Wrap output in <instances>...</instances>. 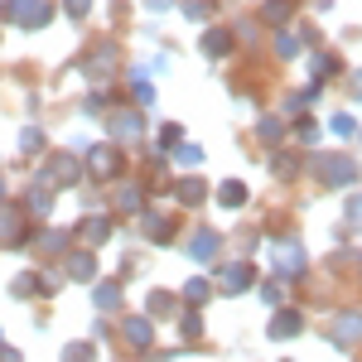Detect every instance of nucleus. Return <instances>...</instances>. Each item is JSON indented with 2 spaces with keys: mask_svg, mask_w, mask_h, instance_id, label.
Segmentation results:
<instances>
[{
  "mask_svg": "<svg viewBox=\"0 0 362 362\" xmlns=\"http://www.w3.org/2000/svg\"><path fill=\"white\" fill-rule=\"evenodd\" d=\"M49 203H54V198H49V189H34V194H29V208H34L39 218L49 213Z\"/></svg>",
  "mask_w": 362,
  "mask_h": 362,
  "instance_id": "13",
  "label": "nucleus"
},
{
  "mask_svg": "<svg viewBox=\"0 0 362 362\" xmlns=\"http://www.w3.org/2000/svg\"><path fill=\"white\" fill-rule=\"evenodd\" d=\"M348 227H353V232H362V198H353V203H348Z\"/></svg>",
  "mask_w": 362,
  "mask_h": 362,
  "instance_id": "16",
  "label": "nucleus"
},
{
  "mask_svg": "<svg viewBox=\"0 0 362 362\" xmlns=\"http://www.w3.org/2000/svg\"><path fill=\"white\" fill-rule=\"evenodd\" d=\"M179 198H184V203H198V198H203V184H179Z\"/></svg>",
  "mask_w": 362,
  "mask_h": 362,
  "instance_id": "18",
  "label": "nucleus"
},
{
  "mask_svg": "<svg viewBox=\"0 0 362 362\" xmlns=\"http://www.w3.org/2000/svg\"><path fill=\"white\" fill-rule=\"evenodd\" d=\"M334 338L338 343H362V319H338Z\"/></svg>",
  "mask_w": 362,
  "mask_h": 362,
  "instance_id": "8",
  "label": "nucleus"
},
{
  "mask_svg": "<svg viewBox=\"0 0 362 362\" xmlns=\"http://www.w3.org/2000/svg\"><path fill=\"white\" fill-rule=\"evenodd\" d=\"M112 136H121V140H136V136H140V116H136V112H121V116H112Z\"/></svg>",
  "mask_w": 362,
  "mask_h": 362,
  "instance_id": "6",
  "label": "nucleus"
},
{
  "mask_svg": "<svg viewBox=\"0 0 362 362\" xmlns=\"http://www.w3.org/2000/svg\"><path fill=\"white\" fill-rule=\"evenodd\" d=\"M276 266L280 271H300L305 266V251L295 247V242H276Z\"/></svg>",
  "mask_w": 362,
  "mask_h": 362,
  "instance_id": "4",
  "label": "nucleus"
},
{
  "mask_svg": "<svg viewBox=\"0 0 362 362\" xmlns=\"http://www.w3.org/2000/svg\"><path fill=\"white\" fill-rule=\"evenodd\" d=\"M334 131H338V136H353V131H358V121H353V116H334Z\"/></svg>",
  "mask_w": 362,
  "mask_h": 362,
  "instance_id": "19",
  "label": "nucleus"
},
{
  "mask_svg": "<svg viewBox=\"0 0 362 362\" xmlns=\"http://www.w3.org/2000/svg\"><path fill=\"white\" fill-rule=\"evenodd\" d=\"M150 309H155V314H169L174 300H169V295H150Z\"/></svg>",
  "mask_w": 362,
  "mask_h": 362,
  "instance_id": "20",
  "label": "nucleus"
},
{
  "mask_svg": "<svg viewBox=\"0 0 362 362\" xmlns=\"http://www.w3.org/2000/svg\"><path fill=\"white\" fill-rule=\"evenodd\" d=\"M150 338H155V329H150L145 319H131V324H126V343H136V348H145Z\"/></svg>",
  "mask_w": 362,
  "mask_h": 362,
  "instance_id": "7",
  "label": "nucleus"
},
{
  "mask_svg": "<svg viewBox=\"0 0 362 362\" xmlns=\"http://www.w3.org/2000/svg\"><path fill=\"white\" fill-rule=\"evenodd\" d=\"M213 247H218V237H213V232H198V242H194V247H189V251L208 261V256H213Z\"/></svg>",
  "mask_w": 362,
  "mask_h": 362,
  "instance_id": "11",
  "label": "nucleus"
},
{
  "mask_svg": "<svg viewBox=\"0 0 362 362\" xmlns=\"http://www.w3.org/2000/svg\"><path fill=\"white\" fill-rule=\"evenodd\" d=\"M87 165H92V174H102V179H112L116 169H121V160H116L112 145H97L92 155H87Z\"/></svg>",
  "mask_w": 362,
  "mask_h": 362,
  "instance_id": "3",
  "label": "nucleus"
},
{
  "mask_svg": "<svg viewBox=\"0 0 362 362\" xmlns=\"http://www.w3.org/2000/svg\"><path fill=\"white\" fill-rule=\"evenodd\" d=\"M353 87H358V97H362V73H358V78H353Z\"/></svg>",
  "mask_w": 362,
  "mask_h": 362,
  "instance_id": "26",
  "label": "nucleus"
},
{
  "mask_svg": "<svg viewBox=\"0 0 362 362\" xmlns=\"http://www.w3.org/2000/svg\"><path fill=\"white\" fill-rule=\"evenodd\" d=\"M218 198H223L227 208H237V203L247 198V189H242V184H223V189H218Z\"/></svg>",
  "mask_w": 362,
  "mask_h": 362,
  "instance_id": "12",
  "label": "nucleus"
},
{
  "mask_svg": "<svg viewBox=\"0 0 362 362\" xmlns=\"http://www.w3.org/2000/svg\"><path fill=\"white\" fill-rule=\"evenodd\" d=\"M189 300H208V280H189Z\"/></svg>",
  "mask_w": 362,
  "mask_h": 362,
  "instance_id": "21",
  "label": "nucleus"
},
{
  "mask_svg": "<svg viewBox=\"0 0 362 362\" xmlns=\"http://www.w3.org/2000/svg\"><path fill=\"white\" fill-rule=\"evenodd\" d=\"M247 280H251V266H232L227 271V290L237 295V290H247Z\"/></svg>",
  "mask_w": 362,
  "mask_h": 362,
  "instance_id": "10",
  "label": "nucleus"
},
{
  "mask_svg": "<svg viewBox=\"0 0 362 362\" xmlns=\"http://www.w3.org/2000/svg\"><path fill=\"white\" fill-rule=\"evenodd\" d=\"M68 271H73V276H92V256H73V261H68Z\"/></svg>",
  "mask_w": 362,
  "mask_h": 362,
  "instance_id": "15",
  "label": "nucleus"
},
{
  "mask_svg": "<svg viewBox=\"0 0 362 362\" xmlns=\"http://www.w3.org/2000/svg\"><path fill=\"white\" fill-rule=\"evenodd\" d=\"M116 300H121V290H112V285H102V290H97V305H102V309H112Z\"/></svg>",
  "mask_w": 362,
  "mask_h": 362,
  "instance_id": "17",
  "label": "nucleus"
},
{
  "mask_svg": "<svg viewBox=\"0 0 362 362\" xmlns=\"http://www.w3.org/2000/svg\"><path fill=\"white\" fill-rule=\"evenodd\" d=\"M0 15H5V20H15V25H44V20H49V5H44V0H5V5H0Z\"/></svg>",
  "mask_w": 362,
  "mask_h": 362,
  "instance_id": "1",
  "label": "nucleus"
},
{
  "mask_svg": "<svg viewBox=\"0 0 362 362\" xmlns=\"http://www.w3.org/2000/svg\"><path fill=\"white\" fill-rule=\"evenodd\" d=\"M63 362H92V348H87V343H73V348L63 353Z\"/></svg>",
  "mask_w": 362,
  "mask_h": 362,
  "instance_id": "14",
  "label": "nucleus"
},
{
  "mask_svg": "<svg viewBox=\"0 0 362 362\" xmlns=\"http://www.w3.org/2000/svg\"><path fill=\"white\" fill-rule=\"evenodd\" d=\"M295 334H300V314L295 309H285V314L271 319V338H295Z\"/></svg>",
  "mask_w": 362,
  "mask_h": 362,
  "instance_id": "5",
  "label": "nucleus"
},
{
  "mask_svg": "<svg viewBox=\"0 0 362 362\" xmlns=\"http://www.w3.org/2000/svg\"><path fill=\"white\" fill-rule=\"evenodd\" d=\"M227 44H232V34H223V29H213V34L203 39V49H208L213 58H223V49H227Z\"/></svg>",
  "mask_w": 362,
  "mask_h": 362,
  "instance_id": "9",
  "label": "nucleus"
},
{
  "mask_svg": "<svg viewBox=\"0 0 362 362\" xmlns=\"http://www.w3.org/2000/svg\"><path fill=\"white\" fill-rule=\"evenodd\" d=\"M319 179H324V184H353V179H358V165L343 160V155H329L324 169H319Z\"/></svg>",
  "mask_w": 362,
  "mask_h": 362,
  "instance_id": "2",
  "label": "nucleus"
},
{
  "mask_svg": "<svg viewBox=\"0 0 362 362\" xmlns=\"http://www.w3.org/2000/svg\"><path fill=\"white\" fill-rule=\"evenodd\" d=\"M300 140H319V126L314 121H300Z\"/></svg>",
  "mask_w": 362,
  "mask_h": 362,
  "instance_id": "23",
  "label": "nucleus"
},
{
  "mask_svg": "<svg viewBox=\"0 0 362 362\" xmlns=\"http://www.w3.org/2000/svg\"><path fill=\"white\" fill-rule=\"evenodd\" d=\"M0 362H20V353L15 348H0Z\"/></svg>",
  "mask_w": 362,
  "mask_h": 362,
  "instance_id": "25",
  "label": "nucleus"
},
{
  "mask_svg": "<svg viewBox=\"0 0 362 362\" xmlns=\"http://www.w3.org/2000/svg\"><path fill=\"white\" fill-rule=\"evenodd\" d=\"M261 136H266V140H280V121H261Z\"/></svg>",
  "mask_w": 362,
  "mask_h": 362,
  "instance_id": "22",
  "label": "nucleus"
},
{
  "mask_svg": "<svg viewBox=\"0 0 362 362\" xmlns=\"http://www.w3.org/2000/svg\"><path fill=\"white\" fill-rule=\"evenodd\" d=\"M87 5H92V0H68V10H73V15H83Z\"/></svg>",
  "mask_w": 362,
  "mask_h": 362,
  "instance_id": "24",
  "label": "nucleus"
}]
</instances>
